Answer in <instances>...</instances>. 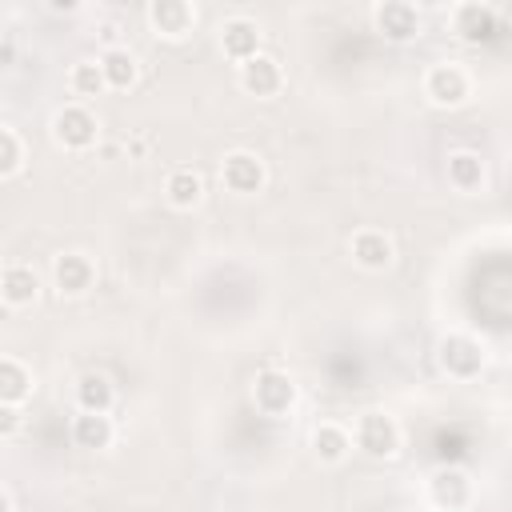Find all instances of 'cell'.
I'll return each mask as SVG.
<instances>
[{"mask_svg": "<svg viewBox=\"0 0 512 512\" xmlns=\"http://www.w3.org/2000/svg\"><path fill=\"white\" fill-rule=\"evenodd\" d=\"M352 440H356V448H360L364 456L388 460V456H396V448H400V428H396V420H392L388 412H364V416L356 420V428H352Z\"/></svg>", "mask_w": 512, "mask_h": 512, "instance_id": "1", "label": "cell"}, {"mask_svg": "<svg viewBox=\"0 0 512 512\" xmlns=\"http://www.w3.org/2000/svg\"><path fill=\"white\" fill-rule=\"evenodd\" d=\"M424 92H428L432 104H440V108H456V104L468 100V92H472V76H468L464 64H456V60H440V64L428 68V76H424Z\"/></svg>", "mask_w": 512, "mask_h": 512, "instance_id": "2", "label": "cell"}, {"mask_svg": "<svg viewBox=\"0 0 512 512\" xmlns=\"http://www.w3.org/2000/svg\"><path fill=\"white\" fill-rule=\"evenodd\" d=\"M52 136H56V144H64V148L84 152V148L96 144L100 124H96V116H92L88 104H64V108L52 116Z\"/></svg>", "mask_w": 512, "mask_h": 512, "instance_id": "3", "label": "cell"}, {"mask_svg": "<svg viewBox=\"0 0 512 512\" xmlns=\"http://www.w3.org/2000/svg\"><path fill=\"white\" fill-rule=\"evenodd\" d=\"M220 180H224L228 192H236V196H252V192L264 188L268 172H264V160H260L256 152L236 148V152L224 156V164H220Z\"/></svg>", "mask_w": 512, "mask_h": 512, "instance_id": "4", "label": "cell"}, {"mask_svg": "<svg viewBox=\"0 0 512 512\" xmlns=\"http://www.w3.org/2000/svg\"><path fill=\"white\" fill-rule=\"evenodd\" d=\"M252 400L264 416H284L292 404H296V384L288 372H276V368H264L252 384Z\"/></svg>", "mask_w": 512, "mask_h": 512, "instance_id": "5", "label": "cell"}, {"mask_svg": "<svg viewBox=\"0 0 512 512\" xmlns=\"http://www.w3.org/2000/svg\"><path fill=\"white\" fill-rule=\"evenodd\" d=\"M372 24H376V32L384 40L404 44V40H412L420 32V12L412 4H404V0H384V4L372 8Z\"/></svg>", "mask_w": 512, "mask_h": 512, "instance_id": "6", "label": "cell"}, {"mask_svg": "<svg viewBox=\"0 0 512 512\" xmlns=\"http://www.w3.org/2000/svg\"><path fill=\"white\" fill-rule=\"evenodd\" d=\"M240 88H244L248 96H256V100H272V96L284 88V68H280V60L268 56V52L244 60V64H240Z\"/></svg>", "mask_w": 512, "mask_h": 512, "instance_id": "7", "label": "cell"}, {"mask_svg": "<svg viewBox=\"0 0 512 512\" xmlns=\"http://www.w3.org/2000/svg\"><path fill=\"white\" fill-rule=\"evenodd\" d=\"M148 24L164 40H184L196 28V8L184 0H152L148 4Z\"/></svg>", "mask_w": 512, "mask_h": 512, "instance_id": "8", "label": "cell"}, {"mask_svg": "<svg viewBox=\"0 0 512 512\" xmlns=\"http://www.w3.org/2000/svg\"><path fill=\"white\" fill-rule=\"evenodd\" d=\"M440 364H444L448 376L468 380V376H476V372L484 368V348H480L472 336H464V332L444 336V344H440Z\"/></svg>", "mask_w": 512, "mask_h": 512, "instance_id": "9", "label": "cell"}, {"mask_svg": "<svg viewBox=\"0 0 512 512\" xmlns=\"http://www.w3.org/2000/svg\"><path fill=\"white\" fill-rule=\"evenodd\" d=\"M220 48H224V56L236 60V64L260 56V24L248 20V16L224 20V28H220Z\"/></svg>", "mask_w": 512, "mask_h": 512, "instance_id": "10", "label": "cell"}, {"mask_svg": "<svg viewBox=\"0 0 512 512\" xmlns=\"http://www.w3.org/2000/svg\"><path fill=\"white\" fill-rule=\"evenodd\" d=\"M348 252H352V264H360V268H368V272L388 268L392 256H396L392 240H388L380 228H360V232L348 240Z\"/></svg>", "mask_w": 512, "mask_h": 512, "instance_id": "11", "label": "cell"}, {"mask_svg": "<svg viewBox=\"0 0 512 512\" xmlns=\"http://www.w3.org/2000/svg\"><path fill=\"white\" fill-rule=\"evenodd\" d=\"M52 280H56V288L64 296H84L92 288V280H96V264L84 252H64L52 264Z\"/></svg>", "mask_w": 512, "mask_h": 512, "instance_id": "12", "label": "cell"}, {"mask_svg": "<svg viewBox=\"0 0 512 512\" xmlns=\"http://www.w3.org/2000/svg\"><path fill=\"white\" fill-rule=\"evenodd\" d=\"M36 292H40V276H36L32 264H24V260L4 264V272H0V296H4L8 308H24V304H32Z\"/></svg>", "mask_w": 512, "mask_h": 512, "instance_id": "13", "label": "cell"}, {"mask_svg": "<svg viewBox=\"0 0 512 512\" xmlns=\"http://www.w3.org/2000/svg\"><path fill=\"white\" fill-rule=\"evenodd\" d=\"M200 196H204V180H200L196 168L180 164V168H172V172L164 176V200H168L172 208H196Z\"/></svg>", "mask_w": 512, "mask_h": 512, "instance_id": "14", "label": "cell"}, {"mask_svg": "<svg viewBox=\"0 0 512 512\" xmlns=\"http://www.w3.org/2000/svg\"><path fill=\"white\" fill-rule=\"evenodd\" d=\"M100 68H104V80H108V88H112V92L132 88V84H136V76H140L136 56H132L128 48H120V44H112V48H104V52H100Z\"/></svg>", "mask_w": 512, "mask_h": 512, "instance_id": "15", "label": "cell"}, {"mask_svg": "<svg viewBox=\"0 0 512 512\" xmlns=\"http://www.w3.org/2000/svg\"><path fill=\"white\" fill-rule=\"evenodd\" d=\"M28 396H32V372L16 356H4L0 360V404L4 408H20Z\"/></svg>", "mask_w": 512, "mask_h": 512, "instance_id": "16", "label": "cell"}, {"mask_svg": "<svg viewBox=\"0 0 512 512\" xmlns=\"http://www.w3.org/2000/svg\"><path fill=\"white\" fill-rule=\"evenodd\" d=\"M116 436V424L108 412H76L72 420V440L80 448H108Z\"/></svg>", "mask_w": 512, "mask_h": 512, "instance_id": "17", "label": "cell"}, {"mask_svg": "<svg viewBox=\"0 0 512 512\" xmlns=\"http://www.w3.org/2000/svg\"><path fill=\"white\" fill-rule=\"evenodd\" d=\"M348 448H352V432H348L344 424H336V420L316 424V432H312V452H316L324 464H340V460L348 456Z\"/></svg>", "mask_w": 512, "mask_h": 512, "instance_id": "18", "label": "cell"}, {"mask_svg": "<svg viewBox=\"0 0 512 512\" xmlns=\"http://www.w3.org/2000/svg\"><path fill=\"white\" fill-rule=\"evenodd\" d=\"M448 184L456 192H480L484 188V160L476 152H468V148L452 152L448 156Z\"/></svg>", "mask_w": 512, "mask_h": 512, "instance_id": "19", "label": "cell"}, {"mask_svg": "<svg viewBox=\"0 0 512 512\" xmlns=\"http://www.w3.org/2000/svg\"><path fill=\"white\" fill-rule=\"evenodd\" d=\"M112 400H116V388H112V380H108L104 372H84V376H80V384H76V404H80V412H108Z\"/></svg>", "mask_w": 512, "mask_h": 512, "instance_id": "20", "label": "cell"}, {"mask_svg": "<svg viewBox=\"0 0 512 512\" xmlns=\"http://www.w3.org/2000/svg\"><path fill=\"white\" fill-rule=\"evenodd\" d=\"M68 88H72L76 104H84V100H92V96L108 92V80H104L100 56H96V60H76V64H72V72H68Z\"/></svg>", "mask_w": 512, "mask_h": 512, "instance_id": "21", "label": "cell"}, {"mask_svg": "<svg viewBox=\"0 0 512 512\" xmlns=\"http://www.w3.org/2000/svg\"><path fill=\"white\" fill-rule=\"evenodd\" d=\"M468 496H472V484L460 468H444L432 476V500L440 508H460V504H468Z\"/></svg>", "mask_w": 512, "mask_h": 512, "instance_id": "22", "label": "cell"}, {"mask_svg": "<svg viewBox=\"0 0 512 512\" xmlns=\"http://www.w3.org/2000/svg\"><path fill=\"white\" fill-rule=\"evenodd\" d=\"M492 20H496V12L484 8V4H460L452 12V24H456V32L464 40H480L484 32H492Z\"/></svg>", "mask_w": 512, "mask_h": 512, "instance_id": "23", "label": "cell"}, {"mask_svg": "<svg viewBox=\"0 0 512 512\" xmlns=\"http://www.w3.org/2000/svg\"><path fill=\"white\" fill-rule=\"evenodd\" d=\"M20 168H24V140H20V132L12 124H4L0 128V176L12 180Z\"/></svg>", "mask_w": 512, "mask_h": 512, "instance_id": "24", "label": "cell"}, {"mask_svg": "<svg viewBox=\"0 0 512 512\" xmlns=\"http://www.w3.org/2000/svg\"><path fill=\"white\" fill-rule=\"evenodd\" d=\"M0 416H4V424H0V432H4V436H12V432H16V424H20V416H16V408H4Z\"/></svg>", "mask_w": 512, "mask_h": 512, "instance_id": "25", "label": "cell"}, {"mask_svg": "<svg viewBox=\"0 0 512 512\" xmlns=\"http://www.w3.org/2000/svg\"><path fill=\"white\" fill-rule=\"evenodd\" d=\"M12 56H16V40H12V36H4V48H0V64L8 68V64H12Z\"/></svg>", "mask_w": 512, "mask_h": 512, "instance_id": "26", "label": "cell"}, {"mask_svg": "<svg viewBox=\"0 0 512 512\" xmlns=\"http://www.w3.org/2000/svg\"><path fill=\"white\" fill-rule=\"evenodd\" d=\"M508 16H512V4H508Z\"/></svg>", "mask_w": 512, "mask_h": 512, "instance_id": "27", "label": "cell"}]
</instances>
